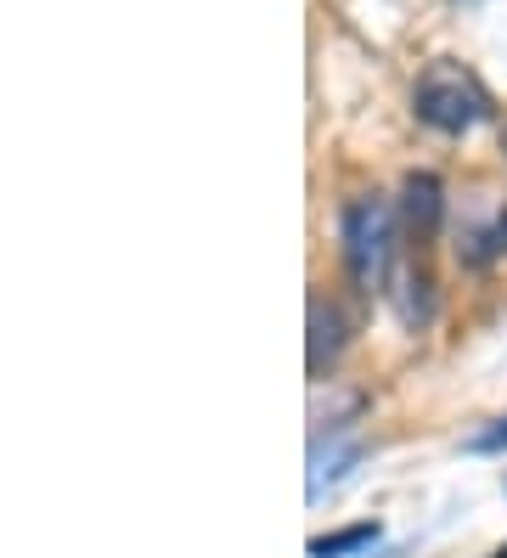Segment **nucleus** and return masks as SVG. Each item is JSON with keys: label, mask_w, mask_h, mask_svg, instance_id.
<instances>
[{"label": "nucleus", "mask_w": 507, "mask_h": 558, "mask_svg": "<svg viewBox=\"0 0 507 558\" xmlns=\"http://www.w3.org/2000/svg\"><path fill=\"white\" fill-rule=\"evenodd\" d=\"M412 108L428 130H446V136H462V130L491 119V90L473 80L462 62H428L412 85Z\"/></svg>", "instance_id": "1"}, {"label": "nucleus", "mask_w": 507, "mask_h": 558, "mask_svg": "<svg viewBox=\"0 0 507 558\" xmlns=\"http://www.w3.org/2000/svg\"><path fill=\"white\" fill-rule=\"evenodd\" d=\"M345 266L366 293L384 288V277L395 266V209H389V198L345 204Z\"/></svg>", "instance_id": "2"}, {"label": "nucleus", "mask_w": 507, "mask_h": 558, "mask_svg": "<svg viewBox=\"0 0 507 558\" xmlns=\"http://www.w3.org/2000/svg\"><path fill=\"white\" fill-rule=\"evenodd\" d=\"M400 215H406V226L418 232V243L434 238L439 215H446V198H439V181H434L428 170H418V175L400 181Z\"/></svg>", "instance_id": "3"}, {"label": "nucleus", "mask_w": 507, "mask_h": 558, "mask_svg": "<svg viewBox=\"0 0 507 558\" xmlns=\"http://www.w3.org/2000/svg\"><path fill=\"white\" fill-rule=\"evenodd\" d=\"M338 350H345V316H338L322 293L311 300V378L322 384L327 367L338 361Z\"/></svg>", "instance_id": "4"}, {"label": "nucleus", "mask_w": 507, "mask_h": 558, "mask_svg": "<svg viewBox=\"0 0 507 558\" xmlns=\"http://www.w3.org/2000/svg\"><path fill=\"white\" fill-rule=\"evenodd\" d=\"M378 542V524H350V531H333V536H316L311 542V558H345V553H361Z\"/></svg>", "instance_id": "5"}, {"label": "nucleus", "mask_w": 507, "mask_h": 558, "mask_svg": "<svg viewBox=\"0 0 507 558\" xmlns=\"http://www.w3.org/2000/svg\"><path fill=\"white\" fill-rule=\"evenodd\" d=\"M345 463H355V446H333V451L316 446V457H311V502L322 497L338 474H345Z\"/></svg>", "instance_id": "6"}, {"label": "nucleus", "mask_w": 507, "mask_h": 558, "mask_svg": "<svg viewBox=\"0 0 507 558\" xmlns=\"http://www.w3.org/2000/svg\"><path fill=\"white\" fill-rule=\"evenodd\" d=\"M502 446H507V417H496L491 429H480L468 440V451H502Z\"/></svg>", "instance_id": "7"}, {"label": "nucleus", "mask_w": 507, "mask_h": 558, "mask_svg": "<svg viewBox=\"0 0 507 558\" xmlns=\"http://www.w3.org/2000/svg\"><path fill=\"white\" fill-rule=\"evenodd\" d=\"M502 153H507V124H502Z\"/></svg>", "instance_id": "8"}, {"label": "nucleus", "mask_w": 507, "mask_h": 558, "mask_svg": "<svg viewBox=\"0 0 507 558\" xmlns=\"http://www.w3.org/2000/svg\"><path fill=\"white\" fill-rule=\"evenodd\" d=\"M502 558H507V553H502Z\"/></svg>", "instance_id": "9"}]
</instances>
